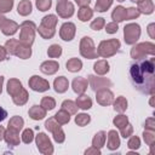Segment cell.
I'll return each mask as SVG.
<instances>
[{
  "label": "cell",
  "instance_id": "6da1fadb",
  "mask_svg": "<svg viewBox=\"0 0 155 155\" xmlns=\"http://www.w3.org/2000/svg\"><path fill=\"white\" fill-rule=\"evenodd\" d=\"M131 81L136 90L154 96L155 93V58L137 59L130 68Z\"/></svg>",
  "mask_w": 155,
  "mask_h": 155
},
{
  "label": "cell",
  "instance_id": "7a4b0ae2",
  "mask_svg": "<svg viewBox=\"0 0 155 155\" xmlns=\"http://www.w3.org/2000/svg\"><path fill=\"white\" fill-rule=\"evenodd\" d=\"M5 48L7 51V54L16 56L21 59H28L31 56V48L22 44L17 39H8L5 42Z\"/></svg>",
  "mask_w": 155,
  "mask_h": 155
},
{
  "label": "cell",
  "instance_id": "3957f363",
  "mask_svg": "<svg viewBox=\"0 0 155 155\" xmlns=\"http://www.w3.org/2000/svg\"><path fill=\"white\" fill-rule=\"evenodd\" d=\"M58 18L54 15H47L41 19V23L36 30L39 31V35L42 39H52L56 34V25H57Z\"/></svg>",
  "mask_w": 155,
  "mask_h": 155
},
{
  "label": "cell",
  "instance_id": "277c9868",
  "mask_svg": "<svg viewBox=\"0 0 155 155\" xmlns=\"http://www.w3.org/2000/svg\"><path fill=\"white\" fill-rule=\"evenodd\" d=\"M35 31H36V25L31 21H24L19 25V41L29 47H31L34 39H35Z\"/></svg>",
  "mask_w": 155,
  "mask_h": 155
},
{
  "label": "cell",
  "instance_id": "5b68a950",
  "mask_svg": "<svg viewBox=\"0 0 155 155\" xmlns=\"http://www.w3.org/2000/svg\"><path fill=\"white\" fill-rule=\"evenodd\" d=\"M120 41L117 39H109V40H103L99 42L98 48H97V54L103 58H109L114 56L119 48H120Z\"/></svg>",
  "mask_w": 155,
  "mask_h": 155
},
{
  "label": "cell",
  "instance_id": "8992f818",
  "mask_svg": "<svg viewBox=\"0 0 155 155\" xmlns=\"http://www.w3.org/2000/svg\"><path fill=\"white\" fill-rule=\"evenodd\" d=\"M130 53L133 59H140V58H144L145 56H154L155 54V45L149 41L140 42V44L134 45L131 48Z\"/></svg>",
  "mask_w": 155,
  "mask_h": 155
},
{
  "label": "cell",
  "instance_id": "52a82bcc",
  "mask_svg": "<svg viewBox=\"0 0 155 155\" xmlns=\"http://www.w3.org/2000/svg\"><path fill=\"white\" fill-rule=\"evenodd\" d=\"M80 54L84 57V58H87V59H94L98 57L97 54V50L94 47V44H93V40L90 38V36H84L81 40H80Z\"/></svg>",
  "mask_w": 155,
  "mask_h": 155
},
{
  "label": "cell",
  "instance_id": "ba28073f",
  "mask_svg": "<svg viewBox=\"0 0 155 155\" xmlns=\"http://www.w3.org/2000/svg\"><path fill=\"white\" fill-rule=\"evenodd\" d=\"M140 36V27L137 23H128L124 28V40L127 45H134Z\"/></svg>",
  "mask_w": 155,
  "mask_h": 155
},
{
  "label": "cell",
  "instance_id": "9c48e42d",
  "mask_svg": "<svg viewBox=\"0 0 155 155\" xmlns=\"http://www.w3.org/2000/svg\"><path fill=\"white\" fill-rule=\"evenodd\" d=\"M45 127H46L47 131H50L52 133L54 142L63 143L65 140V133L62 130L61 125L54 120V117H48V120L45 121Z\"/></svg>",
  "mask_w": 155,
  "mask_h": 155
},
{
  "label": "cell",
  "instance_id": "30bf717a",
  "mask_svg": "<svg viewBox=\"0 0 155 155\" xmlns=\"http://www.w3.org/2000/svg\"><path fill=\"white\" fill-rule=\"evenodd\" d=\"M35 142H36V147L41 154H44V155L53 154V145H52L51 139L48 138V136L46 133L39 132L35 137Z\"/></svg>",
  "mask_w": 155,
  "mask_h": 155
},
{
  "label": "cell",
  "instance_id": "8fae6325",
  "mask_svg": "<svg viewBox=\"0 0 155 155\" xmlns=\"http://www.w3.org/2000/svg\"><path fill=\"white\" fill-rule=\"evenodd\" d=\"M56 11L59 17L62 18H70L74 15V4L69 2L68 0H57V6Z\"/></svg>",
  "mask_w": 155,
  "mask_h": 155
},
{
  "label": "cell",
  "instance_id": "7c38bea8",
  "mask_svg": "<svg viewBox=\"0 0 155 155\" xmlns=\"http://www.w3.org/2000/svg\"><path fill=\"white\" fill-rule=\"evenodd\" d=\"M88 84L90 87L96 92L98 90H103V88H109L111 87L113 82L107 79V78H102L101 76H96V75H88Z\"/></svg>",
  "mask_w": 155,
  "mask_h": 155
},
{
  "label": "cell",
  "instance_id": "4fadbf2b",
  "mask_svg": "<svg viewBox=\"0 0 155 155\" xmlns=\"http://www.w3.org/2000/svg\"><path fill=\"white\" fill-rule=\"evenodd\" d=\"M28 85H29V87H30L33 91H35V92H45V91H47V90L50 88V82H48L46 79L40 78V76H38V75H33V76L29 79Z\"/></svg>",
  "mask_w": 155,
  "mask_h": 155
},
{
  "label": "cell",
  "instance_id": "5bb4252c",
  "mask_svg": "<svg viewBox=\"0 0 155 155\" xmlns=\"http://www.w3.org/2000/svg\"><path fill=\"white\" fill-rule=\"evenodd\" d=\"M96 101L98 104H101L103 107L110 105L114 102V93L109 88L98 90V91H96Z\"/></svg>",
  "mask_w": 155,
  "mask_h": 155
},
{
  "label": "cell",
  "instance_id": "9a60e30c",
  "mask_svg": "<svg viewBox=\"0 0 155 155\" xmlns=\"http://www.w3.org/2000/svg\"><path fill=\"white\" fill-rule=\"evenodd\" d=\"M75 33H76V27L71 22L63 23L61 29H59V36L64 41H71L75 36Z\"/></svg>",
  "mask_w": 155,
  "mask_h": 155
},
{
  "label": "cell",
  "instance_id": "2e32d148",
  "mask_svg": "<svg viewBox=\"0 0 155 155\" xmlns=\"http://www.w3.org/2000/svg\"><path fill=\"white\" fill-rule=\"evenodd\" d=\"M0 28H1V31H2L4 35L12 36V35H15L17 33V30L19 29V25L15 21H11V19H7L6 18V21L4 22V24Z\"/></svg>",
  "mask_w": 155,
  "mask_h": 155
},
{
  "label": "cell",
  "instance_id": "e0dca14e",
  "mask_svg": "<svg viewBox=\"0 0 155 155\" xmlns=\"http://www.w3.org/2000/svg\"><path fill=\"white\" fill-rule=\"evenodd\" d=\"M58 69H59V64L56 61H45L40 65L41 73H44L46 75H53L54 73L58 71Z\"/></svg>",
  "mask_w": 155,
  "mask_h": 155
},
{
  "label": "cell",
  "instance_id": "ac0fdd59",
  "mask_svg": "<svg viewBox=\"0 0 155 155\" xmlns=\"http://www.w3.org/2000/svg\"><path fill=\"white\" fill-rule=\"evenodd\" d=\"M87 86H88L87 80H86L85 78H81V76L75 78V79L73 80V82H71L73 91H74L75 93H78V94H82V93H85L86 90H87Z\"/></svg>",
  "mask_w": 155,
  "mask_h": 155
},
{
  "label": "cell",
  "instance_id": "d6986e66",
  "mask_svg": "<svg viewBox=\"0 0 155 155\" xmlns=\"http://www.w3.org/2000/svg\"><path fill=\"white\" fill-rule=\"evenodd\" d=\"M107 147H108L109 150H116L120 147V137H119V133L115 130H110L108 132Z\"/></svg>",
  "mask_w": 155,
  "mask_h": 155
},
{
  "label": "cell",
  "instance_id": "ffe728a7",
  "mask_svg": "<svg viewBox=\"0 0 155 155\" xmlns=\"http://www.w3.org/2000/svg\"><path fill=\"white\" fill-rule=\"evenodd\" d=\"M69 87V81L65 76H58L53 81V88L57 93H64Z\"/></svg>",
  "mask_w": 155,
  "mask_h": 155
},
{
  "label": "cell",
  "instance_id": "44dd1931",
  "mask_svg": "<svg viewBox=\"0 0 155 155\" xmlns=\"http://www.w3.org/2000/svg\"><path fill=\"white\" fill-rule=\"evenodd\" d=\"M4 139H5V142H6L8 145H13V147L19 145V142H21L19 136H18V132H16V131H13V130H10V128L5 130Z\"/></svg>",
  "mask_w": 155,
  "mask_h": 155
},
{
  "label": "cell",
  "instance_id": "7402d4cb",
  "mask_svg": "<svg viewBox=\"0 0 155 155\" xmlns=\"http://www.w3.org/2000/svg\"><path fill=\"white\" fill-rule=\"evenodd\" d=\"M28 115L30 119L35 120V121H39V120H42L45 116H46V110L40 105H33L29 111H28Z\"/></svg>",
  "mask_w": 155,
  "mask_h": 155
},
{
  "label": "cell",
  "instance_id": "603a6c76",
  "mask_svg": "<svg viewBox=\"0 0 155 155\" xmlns=\"http://www.w3.org/2000/svg\"><path fill=\"white\" fill-rule=\"evenodd\" d=\"M138 4L137 10L139 11V13H144V15H151L154 12V2L153 0H142Z\"/></svg>",
  "mask_w": 155,
  "mask_h": 155
},
{
  "label": "cell",
  "instance_id": "cb8c5ba5",
  "mask_svg": "<svg viewBox=\"0 0 155 155\" xmlns=\"http://www.w3.org/2000/svg\"><path fill=\"white\" fill-rule=\"evenodd\" d=\"M22 88H23L22 82H21L18 79H10V80L7 81V93H8L11 97H13V96H15L17 92H19Z\"/></svg>",
  "mask_w": 155,
  "mask_h": 155
},
{
  "label": "cell",
  "instance_id": "d4e9b609",
  "mask_svg": "<svg viewBox=\"0 0 155 155\" xmlns=\"http://www.w3.org/2000/svg\"><path fill=\"white\" fill-rule=\"evenodd\" d=\"M28 98H29V94H28V91L23 87L19 92H17L13 97H12V101L16 105H24L27 102H28Z\"/></svg>",
  "mask_w": 155,
  "mask_h": 155
},
{
  "label": "cell",
  "instance_id": "484cf974",
  "mask_svg": "<svg viewBox=\"0 0 155 155\" xmlns=\"http://www.w3.org/2000/svg\"><path fill=\"white\" fill-rule=\"evenodd\" d=\"M31 10H33V5H31V2L29 0H22V1H19L18 6H17L18 15H21L23 17L30 15L31 13Z\"/></svg>",
  "mask_w": 155,
  "mask_h": 155
},
{
  "label": "cell",
  "instance_id": "4316f807",
  "mask_svg": "<svg viewBox=\"0 0 155 155\" xmlns=\"http://www.w3.org/2000/svg\"><path fill=\"white\" fill-rule=\"evenodd\" d=\"M76 105H78V108H80V109H82V110H87V109H90L91 107H92V99L87 96V94H79V97L76 98Z\"/></svg>",
  "mask_w": 155,
  "mask_h": 155
},
{
  "label": "cell",
  "instance_id": "83f0119b",
  "mask_svg": "<svg viewBox=\"0 0 155 155\" xmlns=\"http://www.w3.org/2000/svg\"><path fill=\"white\" fill-rule=\"evenodd\" d=\"M24 126V120L21 117V116H12L7 124V128L10 130H13L16 132H19Z\"/></svg>",
  "mask_w": 155,
  "mask_h": 155
},
{
  "label": "cell",
  "instance_id": "f1b7e54d",
  "mask_svg": "<svg viewBox=\"0 0 155 155\" xmlns=\"http://www.w3.org/2000/svg\"><path fill=\"white\" fill-rule=\"evenodd\" d=\"M93 16V10L90 6H81L78 11V18L81 22H87L92 18Z\"/></svg>",
  "mask_w": 155,
  "mask_h": 155
},
{
  "label": "cell",
  "instance_id": "f546056e",
  "mask_svg": "<svg viewBox=\"0 0 155 155\" xmlns=\"http://www.w3.org/2000/svg\"><path fill=\"white\" fill-rule=\"evenodd\" d=\"M109 63L105 61V59H101V61H97L94 64H93V70L96 71L97 75H105L108 71H109Z\"/></svg>",
  "mask_w": 155,
  "mask_h": 155
},
{
  "label": "cell",
  "instance_id": "4dcf8cb0",
  "mask_svg": "<svg viewBox=\"0 0 155 155\" xmlns=\"http://www.w3.org/2000/svg\"><path fill=\"white\" fill-rule=\"evenodd\" d=\"M111 18L116 23H120V22L125 21V18H126V8L124 6H121V5L120 6H116L113 10V12H111Z\"/></svg>",
  "mask_w": 155,
  "mask_h": 155
},
{
  "label": "cell",
  "instance_id": "1f68e13d",
  "mask_svg": "<svg viewBox=\"0 0 155 155\" xmlns=\"http://www.w3.org/2000/svg\"><path fill=\"white\" fill-rule=\"evenodd\" d=\"M105 139H107V133L104 131H99L94 134L93 139H92V147H96L98 149L103 148L105 144Z\"/></svg>",
  "mask_w": 155,
  "mask_h": 155
},
{
  "label": "cell",
  "instance_id": "d6a6232c",
  "mask_svg": "<svg viewBox=\"0 0 155 155\" xmlns=\"http://www.w3.org/2000/svg\"><path fill=\"white\" fill-rule=\"evenodd\" d=\"M65 67L67 69L70 71V73H76V71H80L81 68H82V62L79 59V58H70L68 59V62L65 63Z\"/></svg>",
  "mask_w": 155,
  "mask_h": 155
},
{
  "label": "cell",
  "instance_id": "836d02e7",
  "mask_svg": "<svg viewBox=\"0 0 155 155\" xmlns=\"http://www.w3.org/2000/svg\"><path fill=\"white\" fill-rule=\"evenodd\" d=\"M113 105H114V110L117 111V113H124L126 111L127 109V99L122 96L117 97L114 102H113Z\"/></svg>",
  "mask_w": 155,
  "mask_h": 155
},
{
  "label": "cell",
  "instance_id": "e575fe53",
  "mask_svg": "<svg viewBox=\"0 0 155 155\" xmlns=\"http://www.w3.org/2000/svg\"><path fill=\"white\" fill-rule=\"evenodd\" d=\"M53 117L59 125H65L70 121V114L68 111H65L64 109H61L59 111H57Z\"/></svg>",
  "mask_w": 155,
  "mask_h": 155
},
{
  "label": "cell",
  "instance_id": "d590c367",
  "mask_svg": "<svg viewBox=\"0 0 155 155\" xmlns=\"http://www.w3.org/2000/svg\"><path fill=\"white\" fill-rule=\"evenodd\" d=\"M40 105H41L46 111H47V110H52V109H54V107H56V101H54V98H52V97H50V96H45V97H42Z\"/></svg>",
  "mask_w": 155,
  "mask_h": 155
},
{
  "label": "cell",
  "instance_id": "8d00e7d4",
  "mask_svg": "<svg viewBox=\"0 0 155 155\" xmlns=\"http://www.w3.org/2000/svg\"><path fill=\"white\" fill-rule=\"evenodd\" d=\"M113 4V0H97L94 5V10L97 12H105Z\"/></svg>",
  "mask_w": 155,
  "mask_h": 155
},
{
  "label": "cell",
  "instance_id": "74e56055",
  "mask_svg": "<svg viewBox=\"0 0 155 155\" xmlns=\"http://www.w3.org/2000/svg\"><path fill=\"white\" fill-rule=\"evenodd\" d=\"M62 109H64L65 111H68L69 114H76L78 111V105L75 102L70 101V99H65L62 103Z\"/></svg>",
  "mask_w": 155,
  "mask_h": 155
},
{
  "label": "cell",
  "instance_id": "f35d334b",
  "mask_svg": "<svg viewBox=\"0 0 155 155\" xmlns=\"http://www.w3.org/2000/svg\"><path fill=\"white\" fill-rule=\"evenodd\" d=\"M62 54V47L58 44H53L47 50V56L50 58H58Z\"/></svg>",
  "mask_w": 155,
  "mask_h": 155
},
{
  "label": "cell",
  "instance_id": "ab89813d",
  "mask_svg": "<svg viewBox=\"0 0 155 155\" xmlns=\"http://www.w3.org/2000/svg\"><path fill=\"white\" fill-rule=\"evenodd\" d=\"M90 121H91V116H90L88 114L81 113V114H78V115L75 116V124H76L78 126L84 127V126H86L87 124H90Z\"/></svg>",
  "mask_w": 155,
  "mask_h": 155
},
{
  "label": "cell",
  "instance_id": "60d3db41",
  "mask_svg": "<svg viewBox=\"0 0 155 155\" xmlns=\"http://www.w3.org/2000/svg\"><path fill=\"white\" fill-rule=\"evenodd\" d=\"M143 138H144V142L147 145H153L155 143V132L151 131V130H144L143 132Z\"/></svg>",
  "mask_w": 155,
  "mask_h": 155
},
{
  "label": "cell",
  "instance_id": "b9f144b4",
  "mask_svg": "<svg viewBox=\"0 0 155 155\" xmlns=\"http://www.w3.org/2000/svg\"><path fill=\"white\" fill-rule=\"evenodd\" d=\"M35 5H36V7H38L39 11L45 12V11H47V10L51 8L52 0H35Z\"/></svg>",
  "mask_w": 155,
  "mask_h": 155
},
{
  "label": "cell",
  "instance_id": "7bdbcfd3",
  "mask_svg": "<svg viewBox=\"0 0 155 155\" xmlns=\"http://www.w3.org/2000/svg\"><path fill=\"white\" fill-rule=\"evenodd\" d=\"M113 124H114V126H116L117 128H121V127H124L126 124H128V117H127L126 115H124V114H120V115H117V116L114 117Z\"/></svg>",
  "mask_w": 155,
  "mask_h": 155
},
{
  "label": "cell",
  "instance_id": "ee69618b",
  "mask_svg": "<svg viewBox=\"0 0 155 155\" xmlns=\"http://www.w3.org/2000/svg\"><path fill=\"white\" fill-rule=\"evenodd\" d=\"M128 142H127V148L131 150H137L140 148V139L137 136H130L128 137Z\"/></svg>",
  "mask_w": 155,
  "mask_h": 155
},
{
  "label": "cell",
  "instance_id": "f6af8a7d",
  "mask_svg": "<svg viewBox=\"0 0 155 155\" xmlns=\"http://www.w3.org/2000/svg\"><path fill=\"white\" fill-rule=\"evenodd\" d=\"M13 7V0H0V13H7Z\"/></svg>",
  "mask_w": 155,
  "mask_h": 155
},
{
  "label": "cell",
  "instance_id": "bcb514c9",
  "mask_svg": "<svg viewBox=\"0 0 155 155\" xmlns=\"http://www.w3.org/2000/svg\"><path fill=\"white\" fill-rule=\"evenodd\" d=\"M34 139V132L31 128H25L22 133V142L25 144H30Z\"/></svg>",
  "mask_w": 155,
  "mask_h": 155
},
{
  "label": "cell",
  "instance_id": "7dc6e473",
  "mask_svg": "<svg viewBox=\"0 0 155 155\" xmlns=\"http://www.w3.org/2000/svg\"><path fill=\"white\" fill-rule=\"evenodd\" d=\"M105 25V21H104V18H102V17H98V18H96V19H93L92 22H91V29H93V30H101L103 27Z\"/></svg>",
  "mask_w": 155,
  "mask_h": 155
},
{
  "label": "cell",
  "instance_id": "c3c4849f",
  "mask_svg": "<svg viewBox=\"0 0 155 155\" xmlns=\"http://www.w3.org/2000/svg\"><path fill=\"white\" fill-rule=\"evenodd\" d=\"M120 130V133H121V136L124 137V138H128L130 136H132V133H133V126L128 122V124H126L124 127H121V128H119Z\"/></svg>",
  "mask_w": 155,
  "mask_h": 155
},
{
  "label": "cell",
  "instance_id": "681fc988",
  "mask_svg": "<svg viewBox=\"0 0 155 155\" xmlns=\"http://www.w3.org/2000/svg\"><path fill=\"white\" fill-rule=\"evenodd\" d=\"M139 11L136 7H128L126 8V18L125 19H136L139 17Z\"/></svg>",
  "mask_w": 155,
  "mask_h": 155
},
{
  "label": "cell",
  "instance_id": "f907efd6",
  "mask_svg": "<svg viewBox=\"0 0 155 155\" xmlns=\"http://www.w3.org/2000/svg\"><path fill=\"white\" fill-rule=\"evenodd\" d=\"M117 29H119V25L116 22H110L105 25V31L108 34H115L117 31Z\"/></svg>",
  "mask_w": 155,
  "mask_h": 155
},
{
  "label": "cell",
  "instance_id": "816d5d0a",
  "mask_svg": "<svg viewBox=\"0 0 155 155\" xmlns=\"http://www.w3.org/2000/svg\"><path fill=\"white\" fill-rule=\"evenodd\" d=\"M144 128L145 130H151V131H155V119L151 116V117H148L145 120V124H144Z\"/></svg>",
  "mask_w": 155,
  "mask_h": 155
},
{
  "label": "cell",
  "instance_id": "f5cc1de1",
  "mask_svg": "<svg viewBox=\"0 0 155 155\" xmlns=\"http://www.w3.org/2000/svg\"><path fill=\"white\" fill-rule=\"evenodd\" d=\"M85 154H86V155H91V154H94V155H101V149H98V148H96V147H91V148L86 149Z\"/></svg>",
  "mask_w": 155,
  "mask_h": 155
},
{
  "label": "cell",
  "instance_id": "db71d44e",
  "mask_svg": "<svg viewBox=\"0 0 155 155\" xmlns=\"http://www.w3.org/2000/svg\"><path fill=\"white\" fill-rule=\"evenodd\" d=\"M148 34L151 39H155V23H150L148 25Z\"/></svg>",
  "mask_w": 155,
  "mask_h": 155
},
{
  "label": "cell",
  "instance_id": "11a10c76",
  "mask_svg": "<svg viewBox=\"0 0 155 155\" xmlns=\"http://www.w3.org/2000/svg\"><path fill=\"white\" fill-rule=\"evenodd\" d=\"M7 58V51L5 48V46H0V62L5 61Z\"/></svg>",
  "mask_w": 155,
  "mask_h": 155
},
{
  "label": "cell",
  "instance_id": "9f6ffc18",
  "mask_svg": "<svg viewBox=\"0 0 155 155\" xmlns=\"http://www.w3.org/2000/svg\"><path fill=\"white\" fill-rule=\"evenodd\" d=\"M75 2L81 7V6H88L91 0H75Z\"/></svg>",
  "mask_w": 155,
  "mask_h": 155
},
{
  "label": "cell",
  "instance_id": "6f0895ef",
  "mask_svg": "<svg viewBox=\"0 0 155 155\" xmlns=\"http://www.w3.org/2000/svg\"><path fill=\"white\" fill-rule=\"evenodd\" d=\"M6 116H7V111H6L2 107H0V122L4 121V120L6 119Z\"/></svg>",
  "mask_w": 155,
  "mask_h": 155
},
{
  "label": "cell",
  "instance_id": "680465c9",
  "mask_svg": "<svg viewBox=\"0 0 155 155\" xmlns=\"http://www.w3.org/2000/svg\"><path fill=\"white\" fill-rule=\"evenodd\" d=\"M4 134H5V128L2 126H0V140L4 139Z\"/></svg>",
  "mask_w": 155,
  "mask_h": 155
},
{
  "label": "cell",
  "instance_id": "91938a15",
  "mask_svg": "<svg viewBox=\"0 0 155 155\" xmlns=\"http://www.w3.org/2000/svg\"><path fill=\"white\" fill-rule=\"evenodd\" d=\"M2 85H4V76H0V94L2 92Z\"/></svg>",
  "mask_w": 155,
  "mask_h": 155
},
{
  "label": "cell",
  "instance_id": "94428289",
  "mask_svg": "<svg viewBox=\"0 0 155 155\" xmlns=\"http://www.w3.org/2000/svg\"><path fill=\"white\" fill-rule=\"evenodd\" d=\"M5 21H6V17H4V16L0 13V27L4 24V22H5Z\"/></svg>",
  "mask_w": 155,
  "mask_h": 155
},
{
  "label": "cell",
  "instance_id": "6125c7cd",
  "mask_svg": "<svg viewBox=\"0 0 155 155\" xmlns=\"http://www.w3.org/2000/svg\"><path fill=\"white\" fill-rule=\"evenodd\" d=\"M149 103H150V105H151V107H154V97H151V98H150V102H149Z\"/></svg>",
  "mask_w": 155,
  "mask_h": 155
},
{
  "label": "cell",
  "instance_id": "be15d7a7",
  "mask_svg": "<svg viewBox=\"0 0 155 155\" xmlns=\"http://www.w3.org/2000/svg\"><path fill=\"white\" fill-rule=\"evenodd\" d=\"M132 2H139V1H142V0H131Z\"/></svg>",
  "mask_w": 155,
  "mask_h": 155
},
{
  "label": "cell",
  "instance_id": "e7e4bbea",
  "mask_svg": "<svg viewBox=\"0 0 155 155\" xmlns=\"http://www.w3.org/2000/svg\"><path fill=\"white\" fill-rule=\"evenodd\" d=\"M117 1H119V2H122V1H125V0H117Z\"/></svg>",
  "mask_w": 155,
  "mask_h": 155
}]
</instances>
